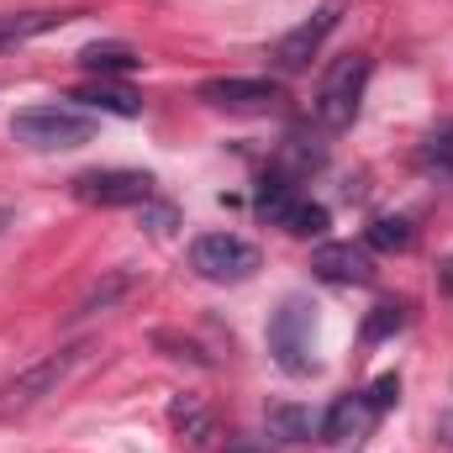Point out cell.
<instances>
[{"mask_svg": "<svg viewBox=\"0 0 453 453\" xmlns=\"http://www.w3.org/2000/svg\"><path fill=\"white\" fill-rule=\"evenodd\" d=\"M74 16H80V11H0V53L32 42V37H42V32H53V27H69Z\"/></svg>", "mask_w": 453, "mask_h": 453, "instance_id": "cell-13", "label": "cell"}, {"mask_svg": "<svg viewBox=\"0 0 453 453\" xmlns=\"http://www.w3.org/2000/svg\"><path fill=\"white\" fill-rule=\"evenodd\" d=\"M74 201L85 206H101V211H116V206H148L153 201V174L148 169H85L69 180Z\"/></svg>", "mask_w": 453, "mask_h": 453, "instance_id": "cell-6", "label": "cell"}, {"mask_svg": "<svg viewBox=\"0 0 453 453\" xmlns=\"http://www.w3.org/2000/svg\"><path fill=\"white\" fill-rule=\"evenodd\" d=\"M101 132V121L80 106H27L11 116V137L37 148V153H64V148H85Z\"/></svg>", "mask_w": 453, "mask_h": 453, "instance_id": "cell-2", "label": "cell"}, {"mask_svg": "<svg viewBox=\"0 0 453 453\" xmlns=\"http://www.w3.org/2000/svg\"><path fill=\"white\" fill-rule=\"evenodd\" d=\"M269 358L285 369V374H311L317 369V306L306 296H285L269 317Z\"/></svg>", "mask_w": 453, "mask_h": 453, "instance_id": "cell-1", "label": "cell"}, {"mask_svg": "<svg viewBox=\"0 0 453 453\" xmlns=\"http://www.w3.org/2000/svg\"><path fill=\"white\" fill-rule=\"evenodd\" d=\"M401 327H406V306L385 301V306H374V317L364 322V342H380V338H390V333H401Z\"/></svg>", "mask_w": 453, "mask_h": 453, "instance_id": "cell-18", "label": "cell"}, {"mask_svg": "<svg viewBox=\"0 0 453 453\" xmlns=\"http://www.w3.org/2000/svg\"><path fill=\"white\" fill-rule=\"evenodd\" d=\"M317 433V422L301 411V406H269V438L280 443H306Z\"/></svg>", "mask_w": 453, "mask_h": 453, "instance_id": "cell-17", "label": "cell"}, {"mask_svg": "<svg viewBox=\"0 0 453 453\" xmlns=\"http://www.w3.org/2000/svg\"><path fill=\"white\" fill-rule=\"evenodd\" d=\"M206 106H217V111H280V101H285V85L280 80H264V74H222V80H206L201 90H196Z\"/></svg>", "mask_w": 453, "mask_h": 453, "instance_id": "cell-8", "label": "cell"}, {"mask_svg": "<svg viewBox=\"0 0 453 453\" xmlns=\"http://www.w3.org/2000/svg\"><path fill=\"white\" fill-rule=\"evenodd\" d=\"M364 242L380 248V253H406V248H417V226L406 217H380V222H369Z\"/></svg>", "mask_w": 453, "mask_h": 453, "instance_id": "cell-16", "label": "cell"}, {"mask_svg": "<svg viewBox=\"0 0 453 453\" xmlns=\"http://www.w3.org/2000/svg\"><path fill=\"white\" fill-rule=\"evenodd\" d=\"M258 264H264V253L237 232H206L190 242V269L211 285H242L258 274Z\"/></svg>", "mask_w": 453, "mask_h": 453, "instance_id": "cell-4", "label": "cell"}, {"mask_svg": "<svg viewBox=\"0 0 453 453\" xmlns=\"http://www.w3.org/2000/svg\"><path fill=\"white\" fill-rule=\"evenodd\" d=\"M422 164H427V169H443V174H453V121L443 127V132H433V137H427Z\"/></svg>", "mask_w": 453, "mask_h": 453, "instance_id": "cell-19", "label": "cell"}, {"mask_svg": "<svg viewBox=\"0 0 453 453\" xmlns=\"http://www.w3.org/2000/svg\"><path fill=\"white\" fill-rule=\"evenodd\" d=\"M311 274L327 285H369L374 280V258L358 242H322L311 253Z\"/></svg>", "mask_w": 453, "mask_h": 453, "instance_id": "cell-10", "label": "cell"}, {"mask_svg": "<svg viewBox=\"0 0 453 453\" xmlns=\"http://www.w3.org/2000/svg\"><path fill=\"white\" fill-rule=\"evenodd\" d=\"M364 395H369V406H374V417H380V411H390V406L401 401V374H380V380H374V385H369Z\"/></svg>", "mask_w": 453, "mask_h": 453, "instance_id": "cell-20", "label": "cell"}, {"mask_svg": "<svg viewBox=\"0 0 453 453\" xmlns=\"http://www.w3.org/2000/svg\"><path fill=\"white\" fill-rule=\"evenodd\" d=\"M90 353V342H64V348H53V353H42L32 369H21L5 390H0V406H37L42 395H58V385L80 369V358Z\"/></svg>", "mask_w": 453, "mask_h": 453, "instance_id": "cell-5", "label": "cell"}, {"mask_svg": "<svg viewBox=\"0 0 453 453\" xmlns=\"http://www.w3.org/2000/svg\"><path fill=\"white\" fill-rule=\"evenodd\" d=\"M369 422H374V406H369L364 390H358V395H338V401L327 406V417L317 422V443H342V438L364 433Z\"/></svg>", "mask_w": 453, "mask_h": 453, "instance_id": "cell-12", "label": "cell"}, {"mask_svg": "<svg viewBox=\"0 0 453 453\" xmlns=\"http://www.w3.org/2000/svg\"><path fill=\"white\" fill-rule=\"evenodd\" d=\"M342 21V5L338 0H327V5H317L301 27H290L280 42H274V64L285 69V74H301V69H311V58L322 53V42L333 37V27Z\"/></svg>", "mask_w": 453, "mask_h": 453, "instance_id": "cell-9", "label": "cell"}, {"mask_svg": "<svg viewBox=\"0 0 453 453\" xmlns=\"http://www.w3.org/2000/svg\"><path fill=\"white\" fill-rule=\"evenodd\" d=\"M438 285L453 296V258H443V264H438Z\"/></svg>", "mask_w": 453, "mask_h": 453, "instance_id": "cell-21", "label": "cell"}, {"mask_svg": "<svg viewBox=\"0 0 453 453\" xmlns=\"http://www.w3.org/2000/svg\"><path fill=\"white\" fill-rule=\"evenodd\" d=\"M258 211L274 226H285L290 237H322L327 232V206L306 201L290 180H264L258 185Z\"/></svg>", "mask_w": 453, "mask_h": 453, "instance_id": "cell-7", "label": "cell"}, {"mask_svg": "<svg viewBox=\"0 0 453 453\" xmlns=\"http://www.w3.org/2000/svg\"><path fill=\"white\" fill-rule=\"evenodd\" d=\"M137 64H142V53L132 42H90V48H80V69H90V74H127Z\"/></svg>", "mask_w": 453, "mask_h": 453, "instance_id": "cell-15", "label": "cell"}, {"mask_svg": "<svg viewBox=\"0 0 453 453\" xmlns=\"http://www.w3.org/2000/svg\"><path fill=\"white\" fill-rule=\"evenodd\" d=\"M69 101H80V111H101V116H137L142 111V101L132 96V90H121V85H106V80H96V85H80Z\"/></svg>", "mask_w": 453, "mask_h": 453, "instance_id": "cell-14", "label": "cell"}, {"mask_svg": "<svg viewBox=\"0 0 453 453\" xmlns=\"http://www.w3.org/2000/svg\"><path fill=\"white\" fill-rule=\"evenodd\" d=\"M237 453H269V449H237Z\"/></svg>", "mask_w": 453, "mask_h": 453, "instance_id": "cell-24", "label": "cell"}, {"mask_svg": "<svg viewBox=\"0 0 453 453\" xmlns=\"http://www.w3.org/2000/svg\"><path fill=\"white\" fill-rule=\"evenodd\" d=\"M169 427H174V438L190 443V449H211V443L222 438L217 411H211L201 395H174V401H169Z\"/></svg>", "mask_w": 453, "mask_h": 453, "instance_id": "cell-11", "label": "cell"}, {"mask_svg": "<svg viewBox=\"0 0 453 453\" xmlns=\"http://www.w3.org/2000/svg\"><path fill=\"white\" fill-rule=\"evenodd\" d=\"M443 433H449V438H443V443H449V449H453V417H443Z\"/></svg>", "mask_w": 453, "mask_h": 453, "instance_id": "cell-23", "label": "cell"}, {"mask_svg": "<svg viewBox=\"0 0 453 453\" xmlns=\"http://www.w3.org/2000/svg\"><path fill=\"white\" fill-rule=\"evenodd\" d=\"M11 222H16V211H11V206H0V232H5Z\"/></svg>", "mask_w": 453, "mask_h": 453, "instance_id": "cell-22", "label": "cell"}, {"mask_svg": "<svg viewBox=\"0 0 453 453\" xmlns=\"http://www.w3.org/2000/svg\"><path fill=\"white\" fill-rule=\"evenodd\" d=\"M369 74H374L369 53H348V58H338V64L327 69V80H322V90H317V101H311V111H317V121H322L327 132L353 127V116H358V106H364Z\"/></svg>", "mask_w": 453, "mask_h": 453, "instance_id": "cell-3", "label": "cell"}]
</instances>
